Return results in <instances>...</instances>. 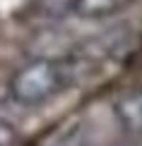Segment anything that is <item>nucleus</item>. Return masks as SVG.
<instances>
[{"mask_svg": "<svg viewBox=\"0 0 142 146\" xmlns=\"http://www.w3.org/2000/svg\"><path fill=\"white\" fill-rule=\"evenodd\" d=\"M77 70L79 65L70 58H36L12 74L10 96L20 106H44L75 84Z\"/></svg>", "mask_w": 142, "mask_h": 146, "instance_id": "f257e3e1", "label": "nucleus"}, {"mask_svg": "<svg viewBox=\"0 0 142 146\" xmlns=\"http://www.w3.org/2000/svg\"><path fill=\"white\" fill-rule=\"evenodd\" d=\"M113 115L118 125L130 134H142V84L120 96L113 103Z\"/></svg>", "mask_w": 142, "mask_h": 146, "instance_id": "f03ea898", "label": "nucleus"}, {"mask_svg": "<svg viewBox=\"0 0 142 146\" xmlns=\"http://www.w3.org/2000/svg\"><path fill=\"white\" fill-rule=\"evenodd\" d=\"M137 0H70V12L79 19H104L128 10Z\"/></svg>", "mask_w": 142, "mask_h": 146, "instance_id": "7ed1b4c3", "label": "nucleus"}, {"mask_svg": "<svg viewBox=\"0 0 142 146\" xmlns=\"http://www.w3.org/2000/svg\"><path fill=\"white\" fill-rule=\"evenodd\" d=\"M15 141H17L15 127L10 122H5V120H0V146H12Z\"/></svg>", "mask_w": 142, "mask_h": 146, "instance_id": "20e7f679", "label": "nucleus"}]
</instances>
